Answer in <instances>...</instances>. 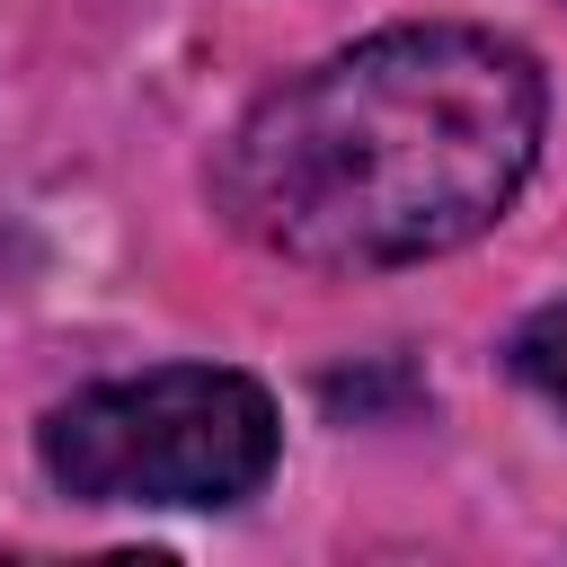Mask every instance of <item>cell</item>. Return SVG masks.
I'll return each mask as SVG.
<instances>
[{"mask_svg":"<svg viewBox=\"0 0 567 567\" xmlns=\"http://www.w3.org/2000/svg\"><path fill=\"white\" fill-rule=\"evenodd\" d=\"M505 363H514V381H523L532 399H549V408L567 416V301H549V310H532V319L514 328V346H505Z\"/></svg>","mask_w":567,"mask_h":567,"instance_id":"3","label":"cell"},{"mask_svg":"<svg viewBox=\"0 0 567 567\" xmlns=\"http://www.w3.org/2000/svg\"><path fill=\"white\" fill-rule=\"evenodd\" d=\"M540 62L487 27H390L284 80L221 151V213L292 266H416L478 239L540 151Z\"/></svg>","mask_w":567,"mask_h":567,"instance_id":"1","label":"cell"},{"mask_svg":"<svg viewBox=\"0 0 567 567\" xmlns=\"http://www.w3.org/2000/svg\"><path fill=\"white\" fill-rule=\"evenodd\" d=\"M275 399L221 363L97 381L35 434L53 487L80 505H239L275 470Z\"/></svg>","mask_w":567,"mask_h":567,"instance_id":"2","label":"cell"}]
</instances>
